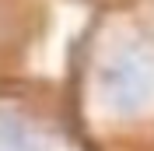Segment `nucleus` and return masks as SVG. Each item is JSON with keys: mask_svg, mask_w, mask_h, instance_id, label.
<instances>
[{"mask_svg": "<svg viewBox=\"0 0 154 151\" xmlns=\"http://www.w3.org/2000/svg\"><path fill=\"white\" fill-rule=\"evenodd\" d=\"M0 151H60L42 123L14 105H0Z\"/></svg>", "mask_w": 154, "mask_h": 151, "instance_id": "nucleus-1", "label": "nucleus"}, {"mask_svg": "<svg viewBox=\"0 0 154 151\" xmlns=\"http://www.w3.org/2000/svg\"><path fill=\"white\" fill-rule=\"evenodd\" d=\"M95 7H133L144 11V14H154V0H91Z\"/></svg>", "mask_w": 154, "mask_h": 151, "instance_id": "nucleus-2", "label": "nucleus"}]
</instances>
